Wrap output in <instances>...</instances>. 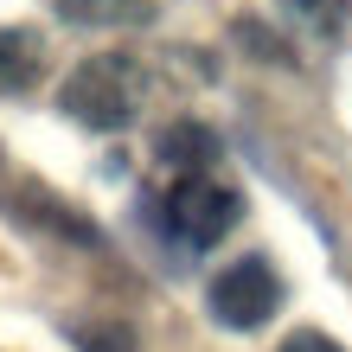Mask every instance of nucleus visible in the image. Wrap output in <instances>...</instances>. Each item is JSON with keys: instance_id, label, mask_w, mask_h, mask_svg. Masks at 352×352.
Listing matches in <instances>:
<instances>
[{"instance_id": "7ed1b4c3", "label": "nucleus", "mask_w": 352, "mask_h": 352, "mask_svg": "<svg viewBox=\"0 0 352 352\" xmlns=\"http://www.w3.org/2000/svg\"><path fill=\"white\" fill-rule=\"evenodd\" d=\"M237 212H243V199L231 192V186L205 179V173L179 179L173 192H167V231L179 243H192V250H212V243L237 224Z\"/></svg>"}, {"instance_id": "39448f33", "label": "nucleus", "mask_w": 352, "mask_h": 352, "mask_svg": "<svg viewBox=\"0 0 352 352\" xmlns=\"http://www.w3.org/2000/svg\"><path fill=\"white\" fill-rule=\"evenodd\" d=\"M160 160L192 179V173H205V167L218 160V135L205 129V122H173V129L160 135Z\"/></svg>"}, {"instance_id": "20e7f679", "label": "nucleus", "mask_w": 352, "mask_h": 352, "mask_svg": "<svg viewBox=\"0 0 352 352\" xmlns=\"http://www.w3.org/2000/svg\"><path fill=\"white\" fill-rule=\"evenodd\" d=\"M38 65H45V38H38L32 26H0V96L32 90Z\"/></svg>"}, {"instance_id": "0eeeda50", "label": "nucleus", "mask_w": 352, "mask_h": 352, "mask_svg": "<svg viewBox=\"0 0 352 352\" xmlns=\"http://www.w3.org/2000/svg\"><path fill=\"white\" fill-rule=\"evenodd\" d=\"M288 13H301L314 32H333L340 13H346V0H288Z\"/></svg>"}, {"instance_id": "f03ea898", "label": "nucleus", "mask_w": 352, "mask_h": 352, "mask_svg": "<svg viewBox=\"0 0 352 352\" xmlns=\"http://www.w3.org/2000/svg\"><path fill=\"white\" fill-rule=\"evenodd\" d=\"M205 301H212V320L218 327H231V333H256V327L282 307V282H276V269H269L263 256H237L231 269L212 276Z\"/></svg>"}, {"instance_id": "423d86ee", "label": "nucleus", "mask_w": 352, "mask_h": 352, "mask_svg": "<svg viewBox=\"0 0 352 352\" xmlns=\"http://www.w3.org/2000/svg\"><path fill=\"white\" fill-rule=\"evenodd\" d=\"M71 340L84 346V352H141L122 320H84V327H71Z\"/></svg>"}, {"instance_id": "f257e3e1", "label": "nucleus", "mask_w": 352, "mask_h": 352, "mask_svg": "<svg viewBox=\"0 0 352 352\" xmlns=\"http://www.w3.org/2000/svg\"><path fill=\"white\" fill-rule=\"evenodd\" d=\"M135 96H141V71H135L129 52H96V58H84V65L65 77V90H58L65 116L84 122V129H96V135L129 129V122H135Z\"/></svg>"}, {"instance_id": "6e6552de", "label": "nucleus", "mask_w": 352, "mask_h": 352, "mask_svg": "<svg viewBox=\"0 0 352 352\" xmlns=\"http://www.w3.org/2000/svg\"><path fill=\"white\" fill-rule=\"evenodd\" d=\"M276 352H346L340 340H327V333H314V327H301V333H288Z\"/></svg>"}]
</instances>
